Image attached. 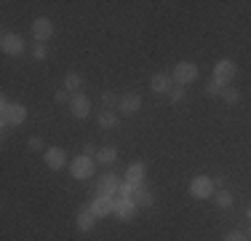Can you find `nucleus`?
Listing matches in <instances>:
<instances>
[{
	"instance_id": "obj_1",
	"label": "nucleus",
	"mask_w": 251,
	"mask_h": 241,
	"mask_svg": "<svg viewBox=\"0 0 251 241\" xmlns=\"http://www.w3.org/2000/svg\"><path fill=\"white\" fill-rule=\"evenodd\" d=\"M25 120H27L25 105H14L5 96L0 99V126H3V131H8V126H22Z\"/></svg>"
},
{
	"instance_id": "obj_2",
	"label": "nucleus",
	"mask_w": 251,
	"mask_h": 241,
	"mask_svg": "<svg viewBox=\"0 0 251 241\" xmlns=\"http://www.w3.org/2000/svg\"><path fill=\"white\" fill-rule=\"evenodd\" d=\"M187 190H190V196H193V198H214V193H217V188H214V177H208V174H198V177L190 180Z\"/></svg>"
},
{
	"instance_id": "obj_3",
	"label": "nucleus",
	"mask_w": 251,
	"mask_h": 241,
	"mask_svg": "<svg viewBox=\"0 0 251 241\" xmlns=\"http://www.w3.org/2000/svg\"><path fill=\"white\" fill-rule=\"evenodd\" d=\"M171 78H174L176 86L187 89V83L198 81V64H195V62H179L174 67V72H171Z\"/></svg>"
},
{
	"instance_id": "obj_4",
	"label": "nucleus",
	"mask_w": 251,
	"mask_h": 241,
	"mask_svg": "<svg viewBox=\"0 0 251 241\" xmlns=\"http://www.w3.org/2000/svg\"><path fill=\"white\" fill-rule=\"evenodd\" d=\"M94 169H97V161L91 155H77L73 164H70V174L75 180H88V177H94Z\"/></svg>"
},
{
	"instance_id": "obj_5",
	"label": "nucleus",
	"mask_w": 251,
	"mask_h": 241,
	"mask_svg": "<svg viewBox=\"0 0 251 241\" xmlns=\"http://www.w3.org/2000/svg\"><path fill=\"white\" fill-rule=\"evenodd\" d=\"M121 185H123L121 174H118V172H107V174H101V180H99V185H97V193L115 198L118 190H121Z\"/></svg>"
},
{
	"instance_id": "obj_6",
	"label": "nucleus",
	"mask_w": 251,
	"mask_h": 241,
	"mask_svg": "<svg viewBox=\"0 0 251 241\" xmlns=\"http://www.w3.org/2000/svg\"><path fill=\"white\" fill-rule=\"evenodd\" d=\"M0 48H3V54H8V57H19V54H25V38H22L19 32H3Z\"/></svg>"
},
{
	"instance_id": "obj_7",
	"label": "nucleus",
	"mask_w": 251,
	"mask_h": 241,
	"mask_svg": "<svg viewBox=\"0 0 251 241\" xmlns=\"http://www.w3.org/2000/svg\"><path fill=\"white\" fill-rule=\"evenodd\" d=\"M88 209H91V212L97 214L99 220H101V217H107V214H115V198L97 193V198H94V201L88 204Z\"/></svg>"
},
{
	"instance_id": "obj_8",
	"label": "nucleus",
	"mask_w": 251,
	"mask_h": 241,
	"mask_svg": "<svg viewBox=\"0 0 251 241\" xmlns=\"http://www.w3.org/2000/svg\"><path fill=\"white\" fill-rule=\"evenodd\" d=\"M32 35H35V43H46V40L53 38V22L46 19V16H38L32 22Z\"/></svg>"
},
{
	"instance_id": "obj_9",
	"label": "nucleus",
	"mask_w": 251,
	"mask_h": 241,
	"mask_svg": "<svg viewBox=\"0 0 251 241\" xmlns=\"http://www.w3.org/2000/svg\"><path fill=\"white\" fill-rule=\"evenodd\" d=\"M70 110H73V116L77 120H86L91 116V99H88L86 94H73V99H70Z\"/></svg>"
},
{
	"instance_id": "obj_10",
	"label": "nucleus",
	"mask_w": 251,
	"mask_h": 241,
	"mask_svg": "<svg viewBox=\"0 0 251 241\" xmlns=\"http://www.w3.org/2000/svg\"><path fill=\"white\" fill-rule=\"evenodd\" d=\"M235 72H238V67H235V62H232V59H219V62L214 64V78H217V81H222L225 86H230V81L235 78Z\"/></svg>"
},
{
	"instance_id": "obj_11",
	"label": "nucleus",
	"mask_w": 251,
	"mask_h": 241,
	"mask_svg": "<svg viewBox=\"0 0 251 241\" xmlns=\"http://www.w3.org/2000/svg\"><path fill=\"white\" fill-rule=\"evenodd\" d=\"M43 161H46V166H49V169L59 172V169L67 164V153H64L62 148H46L43 150Z\"/></svg>"
},
{
	"instance_id": "obj_12",
	"label": "nucleus",
	"mask_w": 251,
	"mask_h": 241,
	"mask_svg": "<svg viewBox=\"0 0 251 241\" xmlns=\"http://www.w3.org/2000/svg\"><path fill=\"white\" fill-rule=\"evenodd\" d=\"M142 107V96L136 91H128L121 96V105H118V113H123V116H134V113H139Z\"/></svg>"
},
{
	"instance_id": "obj_13",
	"label": "nucleus",
	"mask_w": 251,
	"mask_h": 241,
	"mask_svg": "<svg viewBox=\"0 0 251 241\" xmlns=\"http://www.w3.org/2000/svg\"><path fill=\"white\" fill-rule=\"evenodd\" d=\"M145 174H147V166H145V161H134L128 169H126V182H131V185H145Z\"/></svg>"
},
{
	"instance_id": "obj_14",
	"label": "nucleus",
	"mask_w": 251,
	"mask_h": 241,
	"mask_svg": "<svg viewBox=\"0 0 251 241\" xmlns=\"http://www.w3.org/2000/svg\"><path fill=\"white\" fill-rule=\"evenodd\" d=\"M136 204L131 201V198H115V214L121 217L123 222H128V220H134L136 217Z\"/></svg>"
},
{
	"instance_id": "obj_15",
	"label": "nucleus",
	"mask_w": 251,
	"mask_h": 241,
	"mask_svg": "<svg viewBox=\"0 0 251 241\" xmlns=\"http://www.w3.org/2000/svg\"><path fill=\"white\" fill-rule=\"evenodd\" d=\"M150 89H152L155 94H169L171 89H174V78L166 75V72H158V75H152Z\"/></svg>"
},
{
	"instance_id": "obj_16",
	"label": "nucleus",
	"mask_w": 251,
	"mask_h": 241,
	"mask_svg": "<svg viewBox=\"0 0 251 241\" xmlns=\"http://www.w3.org/2000/svg\"><path fill=\"white\" fill-rule=\"evenodd\" d=\"M97 220L99 217L91 212L88 207H83L80 212H77V231L80 233H88V231H94V225H97Z\"/></svg>"
},
{
	"instance_id": "obj_17",
	"label": "nucleus",
	"mask_w": 251,
	"mask_h": 241,
	"mask_svg": "<svg viewBox=\"0 0 251 241\" xmlns=\"http://www.w3.org/2000/svg\"><path fill=\"white\" fill-rule=\"evenodd\" d=\"M131 201L136 204V207H152V193L145 188V185H136V190H134V198Z\"/></svg>"
},
{
	"instance_id": "obj_18",
	"label": "nucleus",
	"mask_w": 251,
	"mask_h": 241,
	"mask_svg": "<svg viewBox=\"0 0 251 241\" xmlns=\"http://www.w3.org/2000/svg\"><path fill=\"white\" fill-rule=\"evenodd\" d=\"M64 89H67L70 94H80L83 75H77V72H67V75H64Z\"/></svg>"
},
{
	"instance_id": "obj_19",
	"label": "nucleus",
	"mask_w": 251,
	"mask_h": 241,
	"mask_svg": "<svg viewBox=\"0 0 251 241\" xmlns=\"http://www.w3.org/2000/svg\"><path fill=\"white\" fill-rule=\"evenodd\" d=\"M118 123H121V118H118V113H110V110H101L99 116V129H118Z\"/></svg>"
},
{
	"instance_id": "obj_20",
	"label": "nucleus",
	"mask_w": 251,
	"mask_h": 241,
	"mask_svg": "<svg viewBox=\"0 0 251 241\" xmlns=\"http://www.w3.org/2000/svg\"><path fill=\"white\" fill-rule=\"evenodd\" d=\"M97 161H99V164H115V161H118V148H112V145H104V148H99Z\"/></svg>"
},
{
	"instance_id": "obj_21",
	"label": "nucleus",
	"mask_w": 251,
	"mask_h": 241,
	"mask_svg": "<svg viewBox=\"0 0 251 241\" xmlns=\"http://www.w3.org/2000/svg\"><path fill=\"white\" fill-rule=\"evenodd\" d=\"M214 204H217L219 209H230L232 207V193L230 190H217L214 193Z\"/></svg>"
},
{
	"instance_id": "obj_22",
	"label": "nucleus",
	"mask_w": 251,
	"mask_h": 241,
	"mask_svg": "<svg viewBox=\"0 0 251 241\" xmlns=\"http://www.w3.org/2000/svg\"><path fill=\"white\" fill-rule=\"evenodd\" d=\"M225 89H227V86H225L222 81H217L214 75H211V81L206 83V94H208V96H222V91H225Z\"/></svg>"
},
{
	"instance_id": "obj_23",
	"label": "nucleus",
	"mask_w": 251,
	"mask_h": 241,
	"mask_svg": "<svg viewBox=\"0 0 251 241\" xmlns=\"http://www.w3.org/2000/svg\"><path fill=\"white\" fill-rule=\"evenodd\" d=\"M101 105H104V110L118 113V105H121V96H115L112 91H107L104 96H101Z\"/></svg>"
},
{
	"instance_id": "obj_24",
	"label": "nucleus",
	"mask_w": 251,
	"mask_h": 241,
	"mask_svg": "<svg viewBox=\"0 0 251 241\" xmlns=\"http://www.w3.org/2000/svg\"><path fill=\"white\" fill-rule=\"evenodd\" d=\"M222 99L227 102V105H238V102H241V91H238V89H232V86H227L225 91H222Z\"/></svg>"
},
{
	"instance_id": "obj_25",
	"label": "nucleus",
	"mask_w": 251,
	"mask_h": 241,
	"mask_svg": "<svg viewBox=\"0 0 251 241\" xmlns=\"http://www.w3.org/2000/svg\"><path fill=\"white\" fill-rule=\"evenodd\" d=\"M184 91H187V89H184V86H176V83H174V89H171V91H169V99L174 102V105H179V102L184 99Z\"/></svg>"
},
{
	"instance_id": "obj_26",
	"label": "nucleus",
	"mask_w": 251,
	"mask_h": 241,
	"mask_svg": "<svg viewBox=\"0 0 251 241\" xmlns=\"http://www.w3.org/2000/svg\"><path fill=\"white\" fill-rule=\"evenodd\" d=\"M134 190H136V185H131V182H126V180H123L121 190H118V198H134Z\"/></svg>"
},
{
	"instance_id": "obj_27",
	"label": "nucleus",
	"mask_w": 251,
	"mask_h": 241,
	"mask_svg": "<svg viewBox=\"0 0 251 241\" xmlns=\"http://www.w3.org/2000/svg\"><path fill=\"white\" fill-rule=\"evenodd\" d=\"M32 57L38 59V62H43V59L49 57V48H46V43H35V48H32Z\"/></svg>"
},
{
	"instance_id": "obj_28",
	"label": "nucleus",
	"mask_w": 251,
	"mask_h": 241,
	"mask_svg": "<svg viewBox=\"0 0 251 241\" xmlns=\"http://www.w3.org/2000/svg\"><path fill=\"white\" fill-rule=\"evenodd\" d=\"M53 99H56L59 105H64V102H67V105H70V99H73V94H70L67 89H59V91L53 94Z\"/></svg>"
},
{
	"instance_id": "obj_29",
	"label": "nucleus",
	"mask_w": 251,
	"mask_h": 241,
	"mask_svg": "<svg viewBox=\"0 0 251 241\" xmlns=\"http://www.w3.org/2000/svg\"><path fill=\"white\" fill-rule=\"evenodd\" d=\"M225 241H249V236L243 231H232V233H227Z\"/></svg>"
},
{
	"instance_id": "obj_30",
	"label": "nucleus",
	"mask_w": 251,
	"mask_h": 241,
	"mask_svg": "<svg viewBox=\"0 0 251 241\" xmlns=\"http://www.w3.org/2000/svg\"><path fill=\"white\" fill-rule=\"evenodd\" d=\"M27 145H29V150H46V148H43V140H40V137H29V142H27Z\"/></svg>"
},
{
	"instance_id": "obj_31",
	"label": "nucleus",
	"mask_w": 251,
	"mask_h": 241,
	"mask_svg": "<svg viewBox=\"0 0 251 241\" xmlns=\"http://www.w3.org/2000/svg\"><path fill=\"white\" fill-rule=\"evenodd\" d=\"M97 153H99V148H97V145H91V142H88V145H83V155H91V158H94Z\"/></svg>"
},
{
	"instance_id": "obj_32",
	"label": "nucleus",
	"mask_w": 251,
	"mask_h": 241,
	"mask_svg": "<svg viewBox=\"0 0 251 241\" xmlns=\"http://www.w3.org/2000/svg\"><path fill=\"white\" fill-rule=\"evenodd\" d=\"M246 217H249V220H251V207H249V209H246Z\"/></svg>"
},
{
	"instance_id": "obj_33",
	"label": "nucleus",
	"mask_w": 251,
	"mask_h": 241,
	"mask_svg": "<svg viewBox=\"0 0 251 241\" xmlns=\"http://www.w3.org/2000/svg\"><path fill=\"white\" fill-rule=\"evenodd\" d=\"M246 236H249V239H251V228H249V233H246Z\"/></svg>"
}]
</instances>
